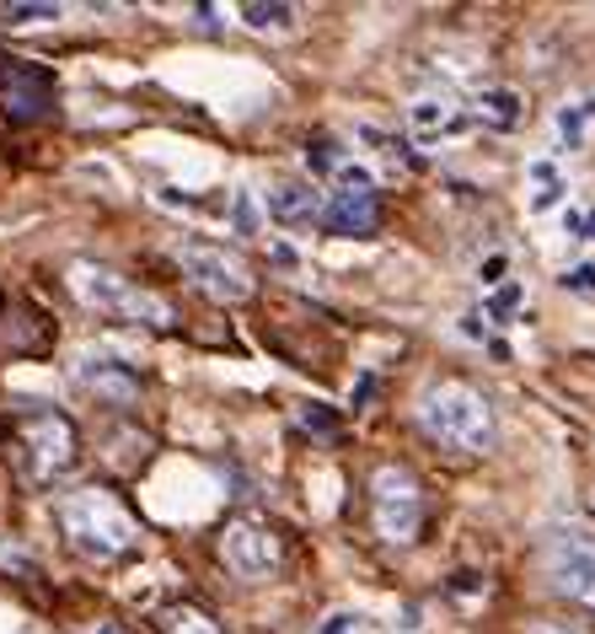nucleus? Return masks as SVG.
Listing matches in <instances>:
<instances>
[{
	"instance_id": "nucleus-1",
	"label": "nucleus",
	"mask_w": 595,
	"mask_h": 634,
	"mask_svg": "<svg viewBox=\"0 0 595 634\" xmlns=\"http://www.w3.org/2000/svg\"><path fill=\"white\" fill-rule=\"evenodd\" d=\"M60 533H65V544L80 554V559H97V565H108V559H123V554L134 549V538H140V527H134V516L113 501V495H102V490H76V495H60Z\"/></svg>"
},
{
	"instance_id": "nucleus-2",
	"label": "nucleus",
	"mask_w": 595,
	"mask_h": 634,
	"mask_svg": "<svg viewBox=\"0 0 595 634\" xmlns=\"http://www.w3.org/2000/svg\"><path fill=\"white\" fill-rule=\"evenodd\" d=\"M419 425L435 436L440 447H456V452H488L499 441L494 404L477 393L473 382H435L419 398Z\"/></svg>"
},
{
	"instance_id": "nucleus-3",
	"label": "nucleus",
	"mask_w": 595,
	"mask_h": 634,
	"mask_svg": "<svg viewBox=\"0 0 595 634\" xmlns=\"http://www.w3.org/2000/svg\"><path fill=\"white\" fill-rule=\"evenodd\" d=\"M71 291H76L97 318H119V323H145V329H172V307L156 291H140L134 280H123L119 269L76 258L71 264Z\"/></svg>"
},
{
	"instance_id": "nucleus-4",
	"label": "nucleus",
	"mask_w": 595,
	"mask_h": 634,
	"mask_svg": "<svg viewBox=\"0 0 595 634\" xmlns=\"http://www.w3.org/2000/svg\"><path fill=\"white\" fill-rule=\"evenodd\" d=\"M370 516H376V533L387 544H397V549L419 544V533H424V490H419V479L397 463L376 468V479H370Z\"/></svg>"
},
{
	"instance_id": "nucleus-5",
	"label": "nucleus",
	"mask_w": 595,
	"mask_h": 634,
	"mask_svg": "<svg viewBox=\"0 0 595 634\" xmlns=\"http://www.w3.org/2000/svg\"><path fill=\"white\" fill-rule=\"evenodd\" d=\"M17 441H22V458L33 479H60L65 468L76 463V425L65 420L60 409H22L17 425Z\"/></svg>"
},
{
	"instance_id": "nucleus-6",
	"label": "nucleus",
	"mask_w": 595,
	"mask_h": 634,
	"mask_svg": "<svg viewBox=\"0 0 595 634\" xmlns=\"http://www.w3.org/2000/svg\"><path fill=\"white\" fill-rule=\"evenodd\" d=\"M548 576H553V587L569 602L595 608V527H580V522L553 527V538H548Z\"/></svg>"
},
{
	"instance_id": "nucleus-7",
	"label": "nucleus",
	"mask_w": 595,
	"mask_h": 634,
	"mask_svg": "<svg viewBox=\"0 0 595 634\" xmlns=\"http://www.w3.org/2000/svg\"><path fill=\"white\" fill-rule=\"evenodd\" d=\"M177 269L194 280L204 297H215V301H247L252 297L247 264H241L237 254H226L220 243H198V237L177 243Z\"/></svg>"
},
{
	"instance_id": "nucleus-8",
	"label": "nucleus",
	"mask_w": 595,
	"mask_h": 634,
	"mask_svg": "<svg viewBox=\"0 0 595 634\" xmlns=\"http://www.w3.org/2000/svg\"><path fill=\"white\" fill-rule=\"evenodd\" d=\"M0 114L11 125H33L43 114H54V76L33 60H0Z\"/></svg>"
},
{
	"instance_id": "nucleus-9",
	"label": "nucleus",
	"mask_w": 595,
	"mask_h": 634,
	"mask_svg": "<svg viewBox=\"0 0 595 634\" xmlns=\"http://www.w3.org/2000/svg\"><path fill=\"white\" fill-rule=\"evenodd\" d=\"M76 382L108 409H134L140 404V372L119 355H108V350H86L76 361Z\"/></svg>"
},
{
	"instance_id": "nucleus-10",
	"label": "nucleus",
	"mask_w": 595,
	"mask_h": 634,
	"mask_svg": "<svg viewBox=\"0 0 595 634\" xmlns=\"http://www.w3.org/2000/svg\"><path fill=\"white\" fill-rule=\"evenodd\" d=\"M220 554H226V565L237 570L241 581H263V576H274V565H279V538H274V527L241 516V522H231L220 533Z\"/></svg>"
},
{
	"instance_id": "nucleus-11",
	"label": "nucleus",
	"mask_w": 595,
	"mask_h": 634,
	"mask_svg": "<svg viewBox=\"0 0 595 634\" xmlns=\"http://www.w3.org/2000/svg\"><path fill=\"white\" fill-rule=\"evenodd\" d=\"M467 108L451 97V92H424V97H413L408 103V125L419 140H445V135H456V129H467Z\"/></svg>"
},
{
	"instance_id": "nucleus-12",
	"label": "nucleus",
	"mask_w": 595,
	"mask_h": 634,
	"mask_svg": "<svg viewBox=\"0 0 595 634\" xmlns=\"http://www.w3.org/2000/svg\"><path fill=\"white\" fill-rule=\"evenodd\" d=\"M263 211H269V221H279V226H312V221H322L327 200H322L317 183L295 178V183H274V189H269Z\"/></svg>"
},
{
	"instance_id": "nucleus-13",
	"label": "nucleus",
	"mask_w": 595,
	"mask_h": 634,
	"mask_svg": "<svg viewBox=\"0 0 595 634\" xmlns=\"http://www.w3.org/2000/svg\"><path fill=\"white\" fill-rule=\"evenodd\" d=\"M322 226L333 237H370L381 226V200L376 194H327V211H322Z\"/></svg>"
},
{
	"instance_id": "nucleus-14",
	"label": "nucleus",
	"mask_w": 595,
	"mask_h": 634,
	"mask_svg": "<svg viewBox=\"0 0 595 634\" xmlns=\"http://www.w3.org/2000/svg\"><path fill=\"white\" fill-rule=\"evenodd\" d=\"M595 135V92L563 97L553 108V151H585Z\"/></svg>"
},
{
	"instance_id": "nucleus-15",
	"label": "nucleus",
	"mask_w": 595,
	"mask_h": 634,
	"mask_svg": "<svg viewBox=\"0 0 595 634\" xmlns=\"http://www.w3.org/2000/svg\"><path fill=\"white\" fill-rule=\"evenodd\" d=\"M237 22L247 28V33H269V39H284V33H295L301 28V11L295 6H284V0H247V6H237Z\"/></svg>"
},
{
	"instance_id": "nucleus-16",
	"label": "nucleus",
	"mask_w": 595,
	"mask_h": 634,
	"mask_svg": "<svg viewBox=\"0 0 595 634\" xmlns=\"http://www.w3.org/2000/svg\"><path fill=\"white\" fill-rule=\"evenodd\" d=\"M520 114H526V103H520V92H510V86H488V92L473 97V125H483V129H516Z\"/></svg>"
},
{
	"instance_id": "nucleus-17",
	"label": "nucleus",
	"mask_w": 595,
	"mask_h": 634,
	"mask_svg": "<svg viewBox=\"0 0 595 634\" xmlns=\"http://www.w3.org/2000/svg\"><path fill=\"white\" fill-rule=\"evenodd\" d=\"M526 178H531V215H548L569 200V178H563V168H558L553 157H537L526 168Z\"/></svg>"
},
{
	"instance_id": "nucleus-18",
	"label": "nucleus",
	"mask_w": 595,
	"mask_h": 634,
	"mask_svg": "<svg viewBox=\"0 0 595 634\" xmlns=\"http://www.w3.org/2000/svg\"><path fill=\"white\" fill-rule=\"evenodd\" d=\"M263 226H269L263 200H258L252 189H231V200H226V232H237V237H263Z\"/></svg>"
},
{
	"instance_id": "nucleus-19",
	"label": "nucleus",
	"mask_w": 595,
	"mask_h": 634,
	"mask_svg": "<svg viewBox=\"0 0 595 634\" xmlns=\"http://www.w3.org/2000/svg\"><path fill=\"white\" fill-rule=\"evenodd\" d=\"M156 624L166 634H226L204 608H194V602H172V608H161Z\"/></svg>"
},
{
	"instance_id": "nucleus-20",
	"label": "nucleus",
	"mask_w": 595,
	"mask_h": 634,
	"mask_svg": "<svg viewBox=\"0 0 595 634\" xmlns=\"http://www.w3.org/2000/svg\"><path fill=\"white\" fill-rule=\"evenodd\" d=\"M349 162V151L333 140V135H317V140H306V168H312V183L317 178H338V168Z\"/></svg>"
},
{
	"instance_id": "nucleus-21",
	"label": "nucleus",
	"mask_w": 595,
	"mask_h": 634,
	"mask_svg": "<svg viewBox=\"0 0 595 634\" xmlns=\"http://www.w3.org/2000/svg\"><path fill=\"white\" fill-rule=\"evenodd\" d=\"M65 11L48 0H22V6H0V28H39V22H60Z\"/></svg>"
},
{
	"instance_id": "nucleus-22",
	"label": "nucleus",
	"mask_w": 595,
	"mask_h": 634,
	"mask_svg": "<svg viewBox=\"0 0 595 634\" xmlns=\"http://www.w3.org/2000/svg\"><path fill=\"white\" fill-rule=\"evenodd\" d=\"M563 291H574V297H595V258H580V264H569V269H563Z\"/></svg>"
},
{
	"instance_id": "nucleus-23",
	"label": "nucleus",
	"mask_w": 595,
	"mask_h": 634,
	"mask_svg": "<svg viewBox=\"0 0 595 634\" xmlns=\"http://www.w3.org/2000/svg\"><path fill=\"white\" fill-rule=\"evenodd\" d=\"M505 275H510V254H488L477 264V286L483 291H505Z\"/></svg>"
},
{
	"instance_id": "nucleus-24",
	"label": "nucleus",
	"mask_w": 595,
	"mask_h": 634,
	"mask_svg": "<svg viewBox=\"0 0 595 634\" xmlns=\"http://www.w3.org/2000/svg\"><path fill=\"white\" fill-rule=\"evenodd\" d=\"M516 307H520V286H505V291H494V297H488L483 318H494V323H516V318H510Z\"/></svg>"
},
{
	"instance_id": "nucleus-25",
	"label": "nucleus",
	"mask_w": 595,
	"mask_h": 634,
	"mask_svg": "<svg viewBox=\"0 0 595 634\" xmlns=\"http://www.w3.org/2000/svg\"><path fill=\"white\" fill-rule=\"evenodd\" d=\"M317 634H370V619L365 613H327Z\"/></svg>"
},
{
	"instance_id": "nucleus-26",
	"label": "nucleus",
	"mask_w": 595,
	"mask_h": 634,
	"mask_svg": "<svg viewBox=\"0 0 595 634\" xmlns=\"http://www.w3.org/2000/svg\"><path fill=\"white\" fill-rule=\"evenodd\" d=\"M585 215L591 211H563V232H569L574 243H585Z\"/></svg>"
},
{
	"instance_id": "nucleus-27",
	"label": "nucleus",
	"mask_w": 595,
	"mask_h": 634,
	"mask_svg": "<svg viewBox=\"0 0 595 634\" xmlns=\"http://www.w3.org/2000/svg\"><path fill=\"white\" fill-rule=\"evenodd\" d=\"M301 425H312V430H333V420H327L322 409H301Z\"/></svg>"
},
{
	"instance_id": "nucleus-28",
	"label": "nucleus",
	"mask_w": 595,
	"mask_h": 634,
	"mask_svg": "<svg viewBox=\"0 0 595 634\" xmlns=\"http://www.w3.org/2000/svg\"><path fill=\"white\" fill-rule=\"evenodd\" d=\"M269 258H274V264H284V269H295V254H290L284 243H274V248H269Z\"/></svg>"
},
{
	"instance_id": "nucleus-29",
	"label": "nucleus",
	"mask_w": 595,
	"mask_h": 634,
	"mask_svg": "<svg viewBox=\"0 0 595 634\" xmlns=\"http://www.w3.org/2000/svg\"><path fill=\"white\" fill-rule=\"evenodd\" d=\"M531 634H585V630H569V624H537Z\"/></svg>"
},
{
	"instance_id": "nucleus-30",
	"label": "nucleus",
	"mask_w": 595,
	"mask_h": 634,
	"mask_svg": "<svg viewBox=\"0 0 595 634\" xmlns=\"http://www.w3.org/2000/svg\"><path fill=\"white\" fill-rule=\"evenodd\" d=\"M80 634H123V630H113V624H97V630H80Z\"/></svg>"
},
{
	"instance_id": "nucleus-31",
	"label": "nucleus",
	"mask_w": 595,
	"mask_h": 634,
	"mask_svg": "<svg viewBox=\"0 0 595 634\" xmlns=\"http://www.w3.org/2000/svg\"><path fill=\"white\" fill-rule=\"evenodd\" d=\"M402 634H419V624H402Z\"/></svg>"
}]
</instances>
